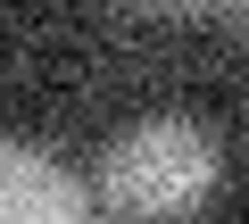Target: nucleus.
I'll use <instances>...</instances> for the list:
<instances>
[{"label": "nucleus", "instance_id": "nucleus-1", "mask_svg": "<svg viewBox=\"0 0 249 224\" xmlns=\"http://www.w3.org/2000/svg\"><path fill=\"white\" fill-rule=\"evenodd\" d=\"M216 183H224V141L199 117H142V125H124L108 141V158H100V207L142 216V224L208 207Z\"/></svg>", "mask_w": 249, "mask_h": 224}, {"label": "nucleus", "instance_id": "nucleus-2", "mask_svg": "<svg viewBox=\"0 0 249 224\" xmlns=\"http://www.w3.org/2000/svg\"><path fill=\"white\" fill-rule=\"evenodd\" d=\"M100 199L42 150L0 141V224H91Z\"/></svg>", "mask_w": 249, "mask_h": 224}]
</instances>
